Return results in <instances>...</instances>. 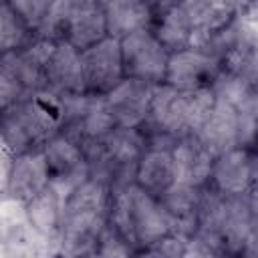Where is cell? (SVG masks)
I'll return each mask as SVG.
<instances>
[{
  "instance_id": "cell-1",
  "label": "cell",
  "mask_w": 258,
  "mask_h": 258,
  "mask_svg": "<svg viewBox=\"0 0 258 258\" xmlns=\"http://www.w3.org/2000/svg\"><path fill=\"white\" fill-rule=\"evenodd\" d=\"M111 185L87 177L64 196L62 224L58 234L60 254L95 256L99 236L109 222Z\"/></svg>"
},
{
  "instance_id": "cell-22",
  "label": "cell",
  "mask_w": 258,
  "mask_h": 258,
  "mask_svg": "<svg viewBox=\"0 0 258 258\" xmlns=\"http://www.w3.org/2000/svg\"><path fill=\"white\" fill-rule=\"evenodd\" d=\"M73 10L71 0H52L40 20V24L34 30V36L50 40V42H60L64 40V30L69 24V16Z\"/></svg>"
},
{
  "instance_id": "cell-16",
  "label": "cell",
  "mask_w": 258,
  "mask_h": 258,
  "mask_svg": "<svg viewBox=\"0 0 258 258\" xmlns=\"http://www.w3.org/2000/svg\"><path fill=\"white\" fill-rule=\"evenodd\" d=\"M62 206L64 194L52 183H48L42 191H38L32 200L24 204V214L36 234L48 240H58L62 224Z\"/></svg>"
},
{
  "instance_id": "cell-17",
  "label": "cell",
  "mask_w": 258,
  "mask_h": 258,
  "mask_svg": "<svg viewBox=\"0 0 258 258\" xmlns=\"http://www.w3.org/2000/svg\"><path fill=\"white\" fill-rule=\"evenodd\" d=\"M109 36L105 14L99 2H83L73 4L69 24L64 30V40L77 50H85L95 42Z\"/></svg>"
},
{
  "instance_id": "cell-27",
  "label": "cell",
  "mask_w": 258,
  "mask_h": 258,
  "mask_svg": "<svg viewBox=\"0 0 258 258\" xmlns=\"http://www.w3.org/2000/svg\"><path fill=\"white\" fill-rule=\"evenodd\" d=\"M73 4H83V2H97V0H71Z\"/></svg>"
},
{
  "instance_id": "cell-26",
  "label": "cell",
  "mask_w": 258,
  "mask_h": 258,
  "mask_svg": "<svg viewBox=\"0 0 258 258\" xmlns=\"http://www.w3.org/2000/svg\"><path fill=\"white\" fill-rule=\"evenodd\" d=\"M183 0H145V4L149 6V10H151V16H155V14H159V12H163V10H167V8H171V6H175V4H181Z\"/></svg>"
},
{
  "instance_id": "cell-14",
  "label": "cell",
  "mask_w": 258,
  "mask_h": 258,
  "mask_svg": "<svg viewBox=\"0 0 258 258\" xmlns=\"http://www.w3.org/2000/svg\"><path fill=\"white\" fill-rule=\"evenodd\" d=\"M214 155L240 145V127H238V113L236 109L222 101L216 99L210 113L194 133Z\"/></svg>"
},
{
  "instance_id": "cell-15",
  "label": "cell",
  "mask_w": 258,
  "mask_h": 258,
  "mask_svg": "<svg viewBox=\"0 0 258 258\" xmlns=\"http://www.w3.org/2000/svg\"><path fill=\"white\" fill-rule=\"evenodd\" d=\"M202 189L173 181L165 191H161L157 196L163 212L167 214V218L173 224V230L177 234L185 236V238H189L194 234V230H196V220H198Z\"/></svg>"
},
{
  "instance_id": "cell-12",
  "label": "cell",
  "mask_w": 258,
  "mask_h": 258,
  "mask_svg": "<svg viewBox=\"0 0 258 258\" xmlns=\"http://www.w3.org/2000/svg\"><path fill=\"white\" fill-rule=\"evenodd\" d=\"M48 183H50V177H48V167H46L42 149L12 155L8 177H6V189H4L10 200L20 202L24 206Z\"/></svg>"
},
{
  "instance_id": "cell-4",
  "label": "cell",
  "mask_w": 258,
  "mask_h": 258,
  "mask_svg": "<svg viewBox=\"0 0 258 258\" xmlns=\"http://www.w3.org/2000/svg\"><path fill=\"white\" fill-rule=\"evenodd\" d=\"M214 101L216 97L212 89L179 91L165 83L155 85L149 115L141 129L145 133H157L171 139L196 133Z\"/></svg>"
},
{
  "instance_id": "cell-8",
  "label": "cell",
  "mask_w": 258,
  "mask_h": 258,
  "mask_svg": "<svg viewBox=\"0 0 258 258\" xmlns=\"http://www.w3.org/2000/svg\"><path fill=\"white\" fill-rule=\"evenodd\" d=\"M220 71V60L214 54L198 46H185L169 52L163 83L179 91L212 89Z\"/></svg>"
},
{
  "instance_id": "cell-19",
  "label": "cell",
  "mask_w": 258,
  "mask_h": 258,
  "mask_svg": "<svg viewBox=\"0 0 258 258\" xmlns=\"http://www.w3.org/2000/svg\"><path fill=\"white\" fill-rule=\"evenodd\" d=\"M105 20L109 36L121 38L133 30L151 26V10L145 0H97Z\"/></svg>"
},
{
  "instance_id": "cell-2",
  "label": "cell",
  "mask_w": 258,
  "mask_h": 258,
  "mask_svg": "<svg viewBox=\"0 0 258 258\" xmlns=\"http://www.w3.org/2000/svg\"><path fill=\"white\" fill-rule=\"evenodd\" d=\"M62 101L48 89L30 91L0 113V139L12 153L42 149L60 131Z\"/></svg>"
},
{
  "instance_id": "cell-10",
  "label": "cell",
  "mask_w": 258,
  "mask_h": 258,
  "mask_svg": "<svg viewBox=\"0 0 258 258\" xmlns=\"http://www.w3.org/2000/svg\"><path fill=\"white\" fill-rule=\"evenodd\" d=\"M153 89L155 85L123 77L113 89L103 95L117 127H141L147 121Z\"/></svg>"
},
{
  "instance_id": "cell-20",
  "label": "cell",
  "mask_w": 258,
  "mask_h": 258,
  "mask_svg": "<svg viewBox=\"0 0 258 258\" xmlns=\"http://www.w3.org/2000/svg\"><path fill=\"white\" fill-rule=\"evenodd\" d=\"M149 28L169 52L191 46L194 42V18L183 4H175L155 14Z\"/></svg>"
},
{
  "instance_id": "cell-23",
  "label": "cell",
  "mask_w": 258,
  "mask_h": 258,
  "mask_svg": "<svg viewBox=\"0 0 258 258\" xmlns=\"http://www.w3.org/2000/svg\"><path fill=\"white\" fill-rule=\"evenodd\" d=\"M26 87L16 77V73L0 60V113H4L8 107H12L16 101H20L26 95Z\"/></svg>"
},
{
  "instance_id": "cell-25",
  "label": "cell",
  "mask_w": 258,
  "mask_h": 258,
  "mask_svg": "<svg viewBox=\"0 0 258 258\" xmlns=\"http://www.w3.org/2000/svg\"><path fill=\"white\" fill-rule=\"evenodd\" d=\"M32 30H36V26L40 24L48 4L52 0H4Z\"/></svg>"
},
{
  "instance_id": "cell-18",
  "label": "cell",
  "mask_w": 258,
  "mask_h": 258,
  "mask_svg": "<svg viewBox=\"0 0 258 258\" xmlns=\"http://www.w3.org/2000/svg\"><path fill=\"white\" fill-rule=\"evenodd\" d=\"M133 183H137L141 189H145L151 196H159L173 183V161H171V149L167 147H145L141 153Z\"/></svg>"
},
{
  "instance_id": "cell-11",
  "label": "cell",
  "mask_w": 258,
  "mask_h": 258,
  "mask_svg": "<svg viewBox=\"0 0 258 258\" xmlns=\"http://www.w3.org/2000/svg\"><path fill=\"white\" fill-rule=\"evenodd\" d=\"M214 153L194 135H181L171 145V161H173V181L191 185V187H206L212 173Z\"/></svg>"
},
{
  "instance_id": "cell-24",
  "label": "cell",
  "mask_w": 258,
  "mask_h": 258,
  "mask_svg": "<svg viewBox=\"0 0 258 258\" xmlns=\"http://www.w3.org/2000/svg\"><path fill=\"white\" fill-rule=\"evenodd\" d=\"M135 254L133 248L127 244V240L107 222V226L103 228L101 236H99V244L95 250V256H129Z\"/></svg>"
},
{
  "instance_id": "cell-9",
  "label": "cell",
  "mask_w": 258,
  "mask_h": 258,
  "mask_svg": "<svg viewBox=\"0 0 258 258\" xmlns=\"http://www.w3.org/2000/svg\"><path fill=\"white\" fill-rule=\"evenodd\" d=\"M81 64H83L85 93L105 95L125 77L119 38L105 36L93 46L81 50Z\"/></svg>"
},
{
  "instance_id": "cell-5",
  "label": "cell",
  "mask_w": 258,
  "mask_h": 258,
  "mask_svg": "<svg viewBox=\"0 0 258 258\" xmlns=\"http://www.w3.org/2000/svg\"><path fill=\"white\" fill-rule=\"evenodd\" d=\"M125 77L161 85L165 79L169 50L159 42L151 28H139L119 38Z\"/></svg>"
},
{
  "instance_id": "cell-13",
  "label": "cell",
  "mask_w": 258,
  "mask_h": 258,
  "mask_svg": "<svg viewBox=\"0 0 258 258\" xmlns=\"http://www.w3.org/2000/svg\"><path fill=\"white\" fill-rule=\"evenodd\" d=\"M44 89L58 97H73L85 93L81 50L67 40L54 44L44 67Z\"/></svg>"
},
{
  "instance_id": "cell-6",
  "label": "cell",
  "mask_w": 258,
  "mask_h": 258,
  "mask_svg": "<svg viewBox=\"0 0 258 258\" xmlns=\"http://www.w3.org/2000/svg\"><path fill=\"white\" fill-rule=\"evenodd\" d=\"M42 155L50 183L64 196L89 177V161L83 143L64 131H58L42 145Z\"/></svg>"
},
{
  "instance_id": "cell-7",
  "label": "cell",
  "mask_w": 258,
  "mask_h": 258,
  "mask_svg": "<svg viewBox=\"0 0 258 258\" xmlns=\"http://www.w3.org/2000/svg\"><path fill=\"white\" fill-rule=\"evenodd\" d=\"M256 181L254 149L246 145L230 147L214 157L208 187L224 196H250Z\"/></svg>"
},
{
  "instance_id": "cell-3",
  "label": "cell",
  "mask_w": 258,
  "mask_h": 258,
  "mask_svg": "<svg viewBox=\"0 0 258 258\" xmlns=\"http://www.w3.org/2000/svg\"><path fill=\"white\" fill-rule=\"evenodd\" d=\"M109 224L127 240L135 254H143L155 242L175 232L159 200L133 181L111 189Z\"/></svg>"
},
{
  "instance_id": "cell-21",
  "label": "cell",
  "mask_w": 258,
  "mask_h": 258,
  "mask_svg": "<svg viewBox=\"0 0 258 258\" xmlns=\"http://www.w3.org/2000/svg\"><path fill=\"white\" fill-rule=\"evenodd\" d=\"M34 30L2 0L0 2V56L28 44Z\"/></svg>"
},
{
  "instance_id": "cell-28",
  "label": "cell",
  "mask_w": 258,
  "mask_h": 258,
  "mask_svg": "<svg viewBox=\"0 0 258 258\" xmlns=\"http://www.w3.org/2000/svg\"><path fill=\"white\" fill-rule=\"evenodd\" d=\"M0 2H2V0H0Z\"/></svg>"
}]
</instances>
